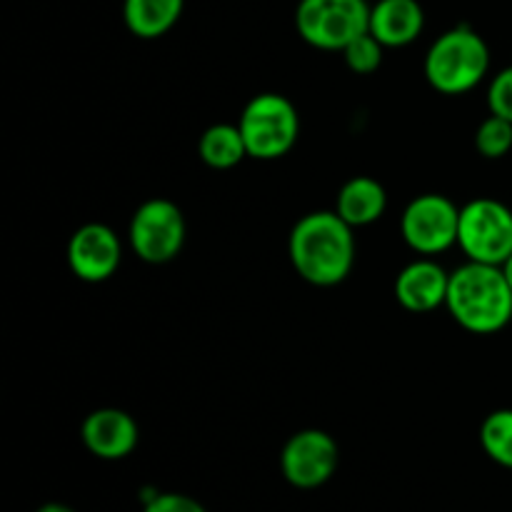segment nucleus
<instances>
[{"label": "nucleus", "mask_w": 512, "mask_h": 512, "mask_svg": "<svg viewBox=\"0 0 512 512\" xmlns=\"http://www.w3.org/2000/svg\"><path fill=\"white\" fill-rule=\"evenodd\" d=\"M290 263L310 285L333 288L343 283L355 263L353 225L335 210H315L295 223L288 240Z\"/></svg>", "instance_id": "nucleus-1"}, {"label": "nucleus", "mask_w": 512, "mask_h": 512, "mask_svg": "<svg viewBox=\"0 0 512 512\" xmlns=\"http://www.w3.org/2000/svg\"><path fill=\"white\" fill-rule=\"evenodd\" d=\"M445 308L468 333H500L512 320V288L503 268L473 260L460 265L450 273Z\"/></svg>", "instance_id": "nucleus-2"}, {"label": "nucleus", "mask_w": 512, "mask_h": 512, "mask_svg": "<svg viewBox=\"0 0 512 512\" xmlns=\"http://www.w3.org/2000/svg\"><path fill=\"white\" fill-rule=\"evenodd\" d=\"M490 48L470 25L445 30L425 55V78L438 93L463 95L488 75Z\"/></svg>", "instance_id": "nucleus-3"}, {"label": "nucleus", "mask_w": 512, "mask_h": 512, "mask_svg": "<svg viewBox=\"0 0 512 512\" xmlns=\"http://www.w3.org/2000/svg\"><path fill=\"white\" fill-rule=\"evenodd\" d=\"M248 155L255 160H278L293 150L300 135V118L285 95L260 93L240 113L238 123Z\"/></svg>", "instance_id": "nucleus-4"}, {"label": "nucleus", "mask_w": 512, "mask_h": 512, "mask_svg": "<svg viewBox=\"0 0 512 512\" xmlns=\"http://www.w3.org/2000/svg\"><path fill=\"white\" fill-rule=\"evenodd\" d=\"M300 38L320 50H343L370 28L365 0H300L295 10Z\"/></svg>", "instance_id": "nucleus-5"}, {"label": "nucleus", "mask_w": 512, "mask_h": 512, "mask_svg": "<svg viewBox=\"0 0 512 512\" xmlns=\"http://www.w3.org/2000/svg\"><path fill=\"white\" fill-rule=\"evenodd\" d=\"M458 245L473 263L503 265L512 255V210L493 198H475L460 208Z\"/></svg>", "instance_id": "nucleus-6"}, {"label": "nucleus", "mask_w": 512, "mask_h": 512, "mask_svg": "<svg viewBox=\"0 0 512 512\" xmlns=\"http://www.w3.org/2000/svg\"><path fill=\"white\" fill-rule=\"evenodd\" d=\"M130 245L135 255L150 265L178 258L185 245V215L173 200H145L130 220Z\"/></svg>", "instance_id": "nucleus-7"}, {"label": "nucleus", "mask_w": 512, "mask_h": 512, "mask_svg": "<svg viewBox=\"0 0 512 512\" xmlns=\"http://www.w3.org/2000/svg\"><path fill=\"white\" fill-rule=\"evenodd\" d=\"M460 208L440 193H425L410 200L400 218L403 238L415 253L438 255L458 243Z\"/></svg>", "instance_id": "nucleus-8"}, {"label": "nucleus", "mask_w": 512, "mask_h": 512, "mask_svg": "<svg viewBox=\"0 0 512 512\" xmlns=\"http://www.w3.org/2000/svg\"><path fill=\"white\" fill-rule=\"evenodd\" d=\"M340 463V450L325 430H300L280 453V470L293 488L315 490L328 483Z\"/></svg>", "instance_id": "nucleus-9"}, {"label": "nucleus", "mask_w": 512, "mask_h": 512, "mask_svg": "<svg viewBox=\"0 0 512 512\" xmlns=\"http://www.w3.org/2000/svg\"><path fill=\"white\" fill-rule=\"evenodd\" d=\"M123 248L113 228L103 223L80 225L68 240V265L75 278L103 283L120 268Z\"/></svg>", "instance_id": "nucleus-10"}, {"label": "nucleus", "mask_w": 512, "mask_h": 512, "mask_svg": "<svg viewBox=\"0 0 512 512\" xmlns=\"http://www.w3.org/2000/svg\"><path fill=\"white\" fill-rule=\"evenodd\" d=\"M85 448L100 460L128 458L138 445V423L120 408L93 410L80 425Z\"/></svg>", "instance_id": "nucleus-11"}, {"label": "nucleus", "mask_w": 512, "mask_h": 512, "mask_svg": "<svg viewBox=\"0 0 512 512\" xmlns=\"http://www.w3.org/2000/svg\"><path fill=\"white\" fill-rule=\"evenodd\" d=\"M450 273L435 260H415L395 278V298L410 313H430L448 300Z\"/></svg>", "instance_id": "nucleus-12"}, {"label": "nucleus", "mask_w": 512, "mask_h": 512, "mask_svg": "<svg viewBox=\"0 0 512 512\" xmlns=\"http://www.w3.org/2000/svg\"><path fill=\"white\" fill-rule=\"evenodd\" d=\"M425 28V10L418 0H378L370 5V33L385 48H403Z\"/></svg>", "instance_id": "nucleus-13"}, {"label": "nucleus", "mask_w": 512, "mask_h": 512, "mask_svg": "<svg viewBox=\"0 0 512 512\" xmlns=\"http://www.w3.org/2000/svg\"><path fill=\"white\" fill-rule=\"evenodd\" d=\"M385 208H388V193L380 180L370 178V175L350 178L335 198V213L353 228H363V225L380 220Z\"/></svg>", "instance_id": "nucleus-14"}, {"label": "nucleus", "mask_w": 512, "mask_h": 512, "mask_svg": "<svg viewBox=\"0 0 512 512\" xmlns=\"http://www.w3.org/2000/svg\"><path fill=\"white\" fill-rule=\"evenodd\" d=\"M185 0H123L125 28L143 40H155L175 28Z\"/></svg>", "instance_id": "nucleus-15"}, {"label": "nucleus", "mask_w": 512, "mask_h": 512, "mask_svg": "<svg viewBox=\"0 0 512 512\" xmlns=\"http://www.w3.org/2000/svg\"><path fill=\"white\" fill-rule=\"evenodd\" d=\"M198 153L200 160H203L208 168L215 170H230L243 158H250L248 148H245L243 133H240L238 125L230 123L210 125V128L200 135Z\"/></svg>", "instance_id": "nucleus-16"}, {"label": "nucleus", "mask_w": 512, "mask_h": 512, "mask_svg": "<svg viewBox=\"0 0 512 512\" xmlns=\"http://www.w3.org/2000/svg\"><path fill=\"white\" fill-rule=\"evenodd\" d=\"M480 445L493 463L512 470V410H495L483 420Z\"/></svg>", "instance_id": "nucleus-17"}, {"label": "nucleus", "mask_w": 512, "mask_h": 512, "mask_svg": "<svg viewBox=\"0 0 512 512\" xmlns=\"http://www.w3.org/2000/svg\"><path fill=\"white\" fill-rule=\"evenodd\" d=\"M475 148L483 158L500 160L512 150V123L490 113L475 130Z\"/></svg>", "instance_id": "nucleus-18"}, {"label": "nucleus", "mask_w": 512, "mask_h": 512, "mask_svg": "<svg viewBox=\"0 0 512 512\" xmlns=\"http://www.w3.org/2000/svg\"><path fill=\"white\" fill-rule=\"evenodd\" d=\"M383 50L385 45L368 30V33L358 35L353 43L345 45L343 58L353 73L370 75L380 68V63H383Z\"/></svg>", "instance_id": "nucleus-19"}, {"label": "nucleus", "mask_w": 512, "mask_h": 512, "mask_svg": "<svg viewBox=\"0 0 512 512\" xmlns=\"http://www.w3.org/2000/svg\"><path fill=\"white\" fill-rule=\"evenodd\" d=\"M488 108L512 123V65L500 70L488 88Z\"/></svg>", "instance_id": "nucleus-20"}, {"label": "nucleus", "mask_w": 512, "mask_h": 512, "mask_svg": "<svg viewBox=\"0 0 512 512\" xmlns=\"http://www.w3.org/2000/svg\"><path fill=\"white\" fill-rule=\"evenodd\" d=\"M143 512H205V508L188 495L158 493L145 503Z\"/></svg>", "instance_id": "nucleus-21"}, {"label": "nucleus", "mask_w": 512, "mask_h": 512, "mask_svg": "<svg viewBox=\"0 0 512 512\" xmlns=\"http://www.w3.org/2000/svg\"><path fill=\"white\" fill-rule=\"evenodd\" d=\"M38 512H75V510H73V508H68V505L48 503V505H43V508H38Z\"/></svg>", "instance_id": "nucleus-22"}, {"label": "nucleus", "mask_w": 512, "mask_h": 512, "mask_svg": "<svg viewBox=\"0 0 512 512\" xmlns=\"http://www.w3.org/2000/svg\"><path fill=\"white\" fill-rule=\"evenodd\" d=\"M500 268H503V273H505V278H508V283H510V288H512V255L508 260H505L503 265H500Z\"/></svg>", "instance_id": "nucleus-23"}]
</instances>
